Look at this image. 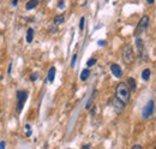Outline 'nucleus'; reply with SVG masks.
I'll return each mask as SVG.
<instances>
[{
  "label": "nucleus",
  "mask_w": 156,
  "mask_h": 149,
  "mask_svg": "<svg viewBox=\"0 0 156 149\" xmlns=\"http://www.w3.org/2000/svg\"><path fill=\"white\" fill-rule=\"evenodd\" d=\"M90 147H91V145H90V144H85V145H83V148H84V149H89Z\"/></svg>",
  "instance_id": "c85d7f7f"
},
{
  "label": "nucleus",
  "mask_w": 156,
  "mask_h": 149,
  "mask_svg": "<svg viewBox=\"0 0 156 149\" xmlns=\"http://www.w3.org/2000/svg\"><path fill=\"white\" fill-rule=\"evenodd\" d=\"M112 106H113V108L115 109L116 113H121V112L125 109L126 104H125V102H123L121 100H119V99L115 96L114 99H112Z\"/></svg>",
  "instance_id": "423d86ee"
},
{
  "label": "nucleus",
  "mask_w": 156,
  "mask_h": 149,
  "mask_svg": "<svg viewBox=\"0 0 156 149\" xmlns=\"http://www.w3.org/2000/svg\"><path fill=\"white\" fill-rule=\"evenodd\" d=\"M28 95L29 93L27 90H18L16 96H17V112L18 113H21L24 105H25V101H27L28 99Z\"/></svg>",
  "instance_id": "7ed1b4c3"
},
{
  "label": "nucleus",
  "mask_w": 156,
  "mask_h": 149,
  "mask_svg": "<svg viewBox=\"0 0 156 149\" xmlns=\"http://www.w3.org/2000/svg\"><path fill=\"white\" fill-rule=\"evenodd\" d=\"M17 3H18V0H12V5L13 6H17Z\"/></svg>",
  "instance_id": "cd10ccee"
},
{
  "label": "nucleus",
  "mask_w": 156,
  "mask_h": 149,
  "mask_svg": "<svg viewBox=\"0 0 156 149\" xmlns=\"http://www.w3.org/2000/svg\"><path fill=\"white\" fill-rule=\"evenodd\" d=\"M96 61H97V60H96V58H90V59L87 61V66H88V67L94 66V65L96 64Z\"/></svg>",
  "instance_id": "dca6fc26"
},
{
  "label": "nucleus",
  "mask_w": 156,
  "mask_h": 149,
  "mask_svg": "<svg viewBox=\"0 0 156 149\" xmlns=\"http://www.w3.org/2000/svg\"><path fill=\"white\" fill-rule=\"evenodd\" d=\"M84 23H85V18L84 17H81V21H79V29L81 30L84 29Z\"/></svg>",
  "instance_id": "6ab92c4d"
},
{
  "label": "nucleus",
  "mask_w": 156,
  "mask_h": 149,
  "mask_svg": "<svg viewBox=\"0 0 156 149\" xmlns=\"http://www.w3.org/2000/svg\"><path fill=\"white\" fill-rule=\"evenodd\" d=\"M57 27H58V26H57V24L54 23L53 26H52V27L49 28V33H50V34H54V33H57V30H58V28H57Z\"/></svg>",
  "instance_id": "a211bd4d"
},
{
  "label": "nucleus",
  "mask_w": 156,
  "mask_h": 149,
  "mask_svg": "<svg viewBox=\"0 0 156 149\" xmlns=\"http://www.w3.org/2000/svg\"><path fill=\"white\" fill-rule=\"evenodd\" d=\"M11 70H12V63L9 64V70H7V73H9V74H11Z\"/></svg>",
  "instance_id": "a878e982"
},
{
  "label": "nucleus",
  "mask_w": 156,
  "mask_h": 149,
  "mask_svg": "<svg viewBox=\"0 0 156 149\" xmlns=\"http://www.w3.org/2000/svg\"><path fill=\"white\" fill-rule=\"evenodd\" d=\"M150 76H151V71H150V69L143 70V72H142V78H143V79H144V81H148V79L150 78Z\"/></svg>",
  "instance_id": "f8f14e48"
},
{
  "label": "nucleus",
  "mask_w": 156,
  "mask_h": 149,
  "mask_svg": "<svg viewBox=\"0 0 156 149\" xmlns=\"http://www.w3.org/2000/svg\"><path fill=\"white\" fill-rule=\"evenodd\" d=\"M38 0H29V1L25 4V9L27 10H33V9H35L37 5H38Z\"/></svg>",
  "instance_id": "9d476101"
},
{
  "label": "nucleus",
  "mask_w": 156,
  "mask_h": 149,
  "mask_svg": "<svg viewBox=\"0 0 156 149\" xmlns=\"http://www.w3.org/2000/svg\"><path fill=\"white\" fill-rule=\"evenodd\" d=\"M136 59V55H135V52H133V48L130 46V45H126L123 49V60L126 65H130L132 64Z\"/></svg>",
  "instance_id": "f03ea898"
},
{
  "label": "nucleus",
  "mask_w": 156,
  "mask_h": 149,
  "mask_svg": "<svg viewBox=\"0 0 156 149\" xmlns=\"http://www.w3.org/2000/svg\"><path fill=\"white\" fill-rule=\"evenodd\" d=\"M149 22H150V19H149V17H148V16H143V17L140 18L139 23H138L137 28H136L135 35H136V36H138V35H139V34H142L143 31H145V30H147V28H148V26H149Z\"/></svg>",
  "instance_id": "20e7f679"
},
{
  "label": "nucleus",
  "mask_w": 156,
  "mask_h": 149,
  "mask_svg": "<svg viewBox=\"0 0 156 149\" xmlns=\"http://www.w3.org/2000/svg\"><path fill=\"white\" fill-rule=\"evenodd\" d=\"M147 1H148L149 4H154V3H155V0H147Z\"/></svg>",
  "instance_id": "c756f323"
},
{
  "label": "nucleus",
  "mask_w": 156,
  "mask_h": 149,
  "mask_svg": "<svg viewBox=\"0 0 156 149\" xmlns=\"http://www.w3.org/2000/svg\"><path fill=\"white\" fill-rule=\"evenodd\" d=\"M97 45H99V46H105V45H106V41H105V40H100V41L97 42Z\"/></svg>",
  "instance_id": "b1692460"
},
{
  "label": "nucleus",
  "mask_w": 156,
  "mask_h": 149,
  "mask_svg": "<svg viewBox=\"0 0 156 149\" xmlns=\"http://www.w3.org/2000/svg\"><path fill=\"white\" fill-rule=\"evenodd\" d=\"M65 21V16L64 15H58L54 17V23L57 24V26H60V24H62Z\"/></svg>",
  "instance_id": "4468645a"
},
{
  "label": "nucleus",
  "mask_w": 156,
  "mask_h": 149,
  "mask_svg": "<svg viewBox=\"0 0 156 149\" xmlns=\"http://www.w3.org/2000/svg\"><path fill=\"white\" fill-rule=\"evenodd\" d=\"M5 145H6V143H5L4 141L0 142V149H4V148H5Z\"/></svg>",
  "instance_id": "393cba45"
},
{
  "label": "nucleus",
  "mask_w": 156,
  "mask_h": 149,
  "mask_svg": "<svg viewBox=\"0 0 156 149\" xmlns=\"http://www.w3.org/2000/svg\"><path fill=\"white\" fill-rule=\"evenodd\" d=\"M111 71H112V73L114 74L116 78H121V76H123V70H121V67L118 64H112L111 65Z\"/></svg>",
  "instance_id": "0eeeda50"
},
{
  "label": "nucleus",
  "mask_w": 156,
  "mask_h": 149,
  "mask_svg": "<svg viewBox=\"0 0 156 149\" xmlns=\"http://www.w3.org/2000/svg\"><path fill=\"white\" fill-rule=\"evenodd\" d=\"M95 94H96V92L94 93V95H93L91 97H90V99H89V101H88V104H87V106H85V108H87V109H89L90 107H91V104H93V99H94V96H95Z\"/></svg>",
  "instance_id": "f3484780"
},
{
  "label": "nucleus",
  "mask_w": 156,
  "mask_h": 149,
  "mask_svg": "<svg viewBox=\"0 0 156 149\" xmlns=\"http://www.w3.org/2000/svg\"><path fill=\"white\" fill-rule=\"evenodd\" d=\"M76 60H77V54H73V57H72V59H71V67H73V66H74Z\"/></svg>",
  "instance_id": "4be33fe9"
},
{
  "label": "nucleus",
  "mask_w": 156,
  "mask_h": 149,
  "mask_svg": "<svg viewBox=\"0 0 156 149\" xmlns=\"http://www.w3.org/2000/svg\"><path fill=\"white\" fill-rule=\"evenodd\" d=\"M152 113H154V101L149 100L147 102V105L144 106V108H143V111H142V119L145 120V119L150 118L152 116Z\"/></svg>",
  "instance_id": "39448f33"
},
{
  "label": "nucleus",
  "mask_w": 156,
  "mask_h": 149,
  "mask_svg": "<svg viewBox=\"0 0 156 149\" xmlns=\"http://www.w3.org/2000/svg\"><path fill=\"white\" fill-rule=\"evenodd\" d=\"M58 7H59V9H64V7H65V3L62 1V0H61V1H59V5H58Z\"/></svg>",
  "instance_id": "5701e85b"
},
{
  "label": "nucleus",
  "mask_w": 156,
  "mask_h": 149,
  "mask_svg": "<svg viewBox=\"0 0 156 149\" xmlns=\"http://www.w3.org/2000/svg\"><path fill=\"white\" fill-rule=\"evenodd\" d=\"M136 45H137L138 52H139V57H140V55H142V53H143V41H142V39L137 37V39H136Z\"/></svg>",
  "instance_id": "ddd939ff"
},
{
  "label": "nucleus",
  "mask_w": 156,
  "mask_h": 149,
  "mask_svg": "<svg viewBox=\"0 0 156 149\" xmlns=\"http://www.w3.org/2000/svg\"><path fill=\"white\" fill-rule=\"evenodd\" d=\"M25 130H27V136H28V137H29V136H31V129H30L29 124H27V125H25Z\"/></svg>",
  "instance_id": "412c9836"
},
{
  "label": "nucleus",
  "mask_w": 156,
  "mask_h": 149,
  "mask_svg": "<svg viewBox=\"0 0 156 149\" xmlns=\"http://www.w3.org/2000/svg\"><path fill=\"white\" fill-rule=\"evenodd\" d=\"M55 72H57V69L54 66H52L48 71V76H47V81L49 83H53L54 82V78H55Z\"/></svg>",
  "instance_id": "6e6552de"
},
{
  "label": "nucleus",
  "mask_w": 156,
  "mask_h": 149,
  "mask_svg": "<svg viewBox=\"0 0 156 149\" xmlns=\"http://www.w3.org/2000/svg\"><path fill=\"white\" fill-rule=\"evenodd\" d=\"M132 149H142V145H138V144H135L132 147Z\"/></svg>",
  "instance_id": "bb28decb"
},
{
  "label": "nucleus",
  "mask_w": 156,
  "mask_h": 149,
  "mask_svg": "<svg viewBox=\"0 0 156 149\" xmlns=\"http://www.w3.org/2000/svg\"><path fill=\"white\" fill-rule=\"evenodd\" d=\"M37 78H38V73H37V72H34L31 76H30V81H31V82H35Z\"/></svg>",
  "instance_id": "aec40b11"
},
{
  "label": "nucleus",
  "mask_w": 156,
  "mask_h": 149,
  "mask_svg": "<svg viewBox=\"0 0 156 149\" xmlns=\"http://www.w3.org/2000/svg\"><path fill=\"white\" fill-rule=\"evenodd\" d=\"M90 76V71L88 70V69H84L83 71H82V73H81V81H87L88 79V77Z\"/></svg>",
  "instance_id": "2eb2a0df"
},
{
  "label": "nucleus",
  "mask_w": 156,
  "mask_h": 149,
  "mask_svg": "<svg viewBox=\"0 0 156 149\" xmlns=\"http://www.w3.org/2000/svg\"><path fill=\"white\" fill-rule=\"evenodd\" d=\"M34 34H35L34 29L33 28H29L28 31H27V42L28 43H31L33 42V40H34Z\"/></svg>",
  "instance_id": "9b49d317"
},
{
  "label": "nucleus",
  "mask_w": 156,
  "mask_h": 149,
  "mask_svg": "<svg viewBox=\"0 0 156 149\" xmlns=\"http://www.w3.org/2000/svg\"><path fill=\"white\" fill-rule=\"evenodd\" d=\"M127 85H128V88H130V90H131V92H136V89H137V84H136L135 78L130 77V78L127 79Z\"/></svg>",
  "instance_id": "1a4fd4ad"
},
{
  "label": "nucleus",
  "mask_w": 156,
  "mask_h": 149,
  "mask_svg": "<svg viewBox=\"0 0 156 149\" xmlns=\"http://www.w3.org/2000/svg\"><path fill=\"white\" fill-rule=\"evenodd\" d=\"M115 96L127 105L128 101H130V88H128V85L124 82H120L115 88Z\"/></svg>",
  "instance_id": "f257e3e1"
}]
</instances>
